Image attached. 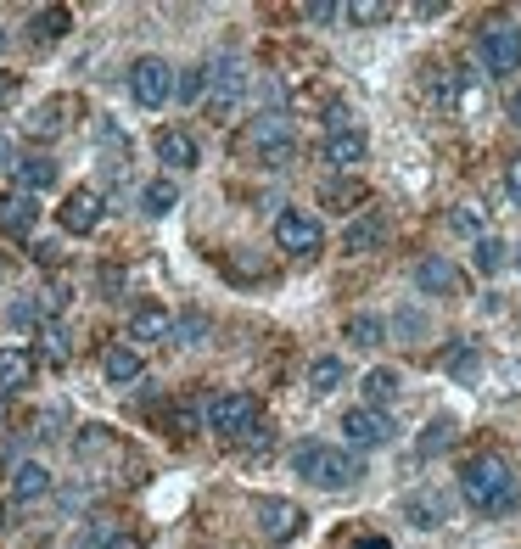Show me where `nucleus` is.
<instances>
[{"label": "nucleus", "instance_id": "nucleus-1", "mask_svg": "<svg viewBox=\"0 0 521 549\" xmlns=\"http://www.w3.org/2000/svg\"><path fill=\"white\" fill-rule=\"evenodd\" d=\"M460 499L477 516H505V510H516L521 488H516V471H510L499 454H477V460L460 465Z\"/></svg>", "mask_w": 521, "mask_h": 549}, {"label": "nucleus", "instance_id": "nucleus-2", "mask_svg": "<svg viewBox=\"0 0 521 549\" xmlns=\"http://www.w3.org/2000/svg\"><path fill=\"white\" fill-rule=\"evenodd\" d=\"M236 152L253 157V163H269V169H286V163L297 157V129L286 124V113H258V118L241 124Z\"/></svg>", "mask_w": 521, "mask_h": 549}, {"label": "nucleus", "instance_id": "nucleus-3", "mask_svg": "<svg viewBox=\"0 0 521 549\" xmlns=\"http://www.w3.org/2000/svg\"><path fill=\"white\" fill-rule=\"evenodd\" d=\"M292 471L309 482V488H320V493H342V488L359 482V460H353L348 449H331V443H297Z\"/></svg>", "mask_w": 521, "mask_h": 549}, {"label": "nucleus", "instance_id": "nucleus-4", "mask_svg": "<svg viewBox=\"0 0 521 549\" xmlns=\"http://www.w3.org/2000/svg\"><path fill=\"white\" fill-rule=\"evenodd\" d=\"M477 62L488 79H510V73L521 68V29L510 23V17H488L477 34Z\"/></svg>", "mask_w": 521, "mask_h": 549}, {"label": "nucleus", "instance_id": "nucleus-5", "mask_svg": "<svg viewBox=\"0 0 521 549\" xmlns=\"http://www.w3.org/2000/svg\"><path fill=\"white\" fill-rule=\"evenodd\" d=\"M258 421H264V409H258L253 393H213L208 404H202V426L219 432V437H230V443H241Z\"/></svg>", "mask_w": 521, "mask_h": 549}, {"label": "nucleus", "instance_id": "nucleus-6", "mask_svg": "<svg viewBox=\"0 0 521 549\" xmlns=\"http://www.w3.org/2000/svg\"><path fill=\"white\" fill-rule=\"evenodd\" d=\"M275 247H281L286 258H320L325 253V225L309 208H286L281 219H275Z\"/></svg>", "mask_w": 521, "mask_h": 549}, {"label": "nucleus", "instance_id": "nucleus-7", "mask_svg": "<svg viewBox=\"0 0 521 549\" xmlns=\"http://www.w3.org/2000/svg\"><path fill=\"white\" fill-rule=\"evenodd\" d=\"M129 96H135V107L157 113V107H163V101L174 96V62H163V57H141L135 68H129Z\"/></svg>", "mask_w": 521, "mask_h": 549}, {"label": "nucleus", "instance_id": "nucleus-8", "mask_svg": "<svg viewBox=\"0 0 521 549\" xmlns=\"http://www.w3.org/2000/svg\"><path fill=\"white\" fill-rule=\"evenodd\" d=\"M247 85H253V73L241 57H225L208 68V107L213 113H236L241 101H247Z\"/></svg>", "mask_w": 521, "mask_h": 549}, {"label": "nucleus", "instance_id": "nucleus-9", "mask_svg": "<svg viewBox=\"0 0 521 549\" xmlns=\"http://www.w3.org/2000/svg\"><path fill=\"white\" fill-rule=\"evenodd\" d=\"M342 437H348L353 449H387L393 443V421H387V409H348L342 415Z\"/></svg>", "mask_w": 521, "mask_h": 549}, {"label": "nucleus", "instance_id": "nucleus-10", "mask_svg": "<svg viewBox=\"0 0 521 549\" xmlns=\"http://www.w3.org/2000/svg\"><path fill=\"white\" fill-rule=\"evenodd\" d=\"M258 533L269 538V544H286V538L303 533V505H292V499H258Z\"/></svg>", "mask_w": 521, "mask_h": 549}, {"label": "nucleus", "instance_id": "nucleus-11", "mask_svg": "<svg viewBox=\"0 0 521 549\" xmlns=\"http://www.w3.org/2000/svg\"><path fill=\"white\" fill-rule=\"evenodd\" d=\"M415 286H421L426 297H460L465 275H460V264H449L443 253H426L421 264H415Z\"/></svg>", "mask_w": 521, "mask_h": 549}, {"label": "nucleus", "instance_id": "nucleus-12", "mask_svg": "<svg viewBox=\"0 0 521 549\" xmlns=\"http://www.w3.org/2000/svg\"><path fill=\"white\" fill-rule=\"evenodd\" d=\"M73 107H79L73 96H51V101H40L23 124H29L34 141H57V135H68V129H73Z\"/></svg>", "mask_w": 521, "mask_h": 549}, {"label": "nucleus", "instance_id": "nucleus-13", "mask_svg": "<svg viewBox=\"0 0 521 549\" xmlns=\"http://www.w3.org/2000/svg\"><path fill=\"white\" fill-rule=\"evenodd\" d=\"M101 213H107L101 191H73V197L62 202V230H68V236H90V230L101 225Z\"/></svg>", "mask_w": 521, "mask_h": 549}, {"label": "nucleus", "instance_id": "nucleus-14", "mask_svg": "<svg viewBox=\"0 0 521 549\" xmlns=\"http://www.w3.org/2000/svg\"><path fill=\"white\" fill-rule=\"evenodd\" d=\"M152 152L169 163V169H197L202 163V152H197V141H191V129H157L152 135Z\"/></svg>", "mask_w": 521, "mask_h": 549}, {"label": "nucleus", "instance_id": "nucleus-15", "mask_svg": "<svg viewBox=\"0 0 521 549\" xmlns=\"http://www.w3.org/2000/svg\"><path fill=\"white\" fill-rule=\"evenodd\" d=\"M129 342H169L174 337V314L163 303H141V309L129 314Z\"/></svg>", "mask_w": 521, "mask_h": 549}, {"label": "nucleus", "instance_id": "nucleus-16", "mask_svg": "<svg viewBox=\"0 0 521 549\" xmlns=\"http://www.w3.org/2000/svg\"><path fill=\"white\" fill-rule=\"evenodd\" d=\"M365 157H370L365 129H337V135H325V163H331V169H359Z\"/></svg>", "mask_w": 521, "mask_h": 549}, {"label": "nucleus", "instance_id": "nucleus-17", "mask_svg": "<svg viewBox=\"0 0 521 549\" xmlns=\"http://www.w3.org/2000/svg\"><path fill=\"white\" fill-rule=\"evenodd\" d=\"M12 180L23 197H34V191H51L57 185V163L45 152H29V157H12Z\"/></svg>", "mask_w": 521, "mask_h": 549}, {"label": "nucleus", "instance_id": "nucleus-18", "mask_svg": "<svg viewBox=\"0 0 521 549\" xmlns=\"http://www.w3.org/2000/svg\"><path fill=\"white\" fill-rule=\"evenodd\" d=\"M101 376L113 381V387H135V381L146 376V365L129 342H113V348H101Z\"/></svg>", "mask_w": 521, "mask_h": 549}, {"label": "nucleus", "instance_id": "nucleus-19", "mask_svg": "<svg viewBox=\"0 0 521 549\" xmlns=\"http://www.w3.org/2000/svg\"><path fill=\"white\" fill-rule=\"evenodd\" d=\"M6 488H12L17 505H34V499H45V493H51V471H45L40 460H17Z\"/></svg>", "mask_w": 521, "mask_h": 549}, {"label": "nucleus", "instance_id": "nucleus-20", "mask_svg": "<svg viewBox=\"0 0 521 549\" xmlns=\"http://www.w3.org/2000/svg\"><path fill=\"white\" fill-rule=\"evenodd\" d=\"M34 219H40V202L23 197V191H6L0 197V236H29Z\"/></svg>", "mask_w": 521, "mask_h": 549}, {"label": "nucleus", "instance_id": "nucleus-21", "mask_svg": "<svg viewBox=\"0 0 521 549\" xmlns=\"http://www.w3.org/2000/svg\"><path fill=\"white\" fill-rule=\"evenodd\" d=\"M34 353L29 348H0V393H23L34 381Z\"/></svg>", "mask_w": 521, "mask_h": 549}, {"label": "nucleus", "instance_id": "nucleus-22", "mask_svg": "<svg viewBox=\"0 0 521 549\" xmlns=\"http://www.w3.org/2000/svg\"><path fill=\"white\" fill-rule=\"evenodd\" d=\"M381 241H387V219H381V213H359V219L342 230V247H348V253H376Z\"/></svg>", "mask_w": 521, "mask_h": 549}, {"label": "nucleus", "instance_id": "nucleus-23", "mask_svg": "<svg viewBox=\"0 0 521 549\" xmlns=\"http://www.w3.org/2000/svg\"><path fill=\"white\" fill-rule=\"evenodd\" d=\"M342 381H348V365H342L337 353H320V359L309 365V393H314V398H331Z\"/></svg>", "mask_w": 521, "mask_h": 549}, {"label": "nucleus", "instance_id": "nucleus-24", "mask_svg": "<svg viewBox=\"0 0 521 549\" xmlns=\"http://www.w3.org/2000/svg\"><path fill=\"white\" fill-rule=\"evenodd\" d=\"M68 365L73 359V337H68V325H57V320H45L40 325V353H34V365Z\"/></svg>", "mask_w": 521, "mask_h": 549}, {"label": "nucleus", "instance_id": "nucleus-25", "mask_svg": "<svg viewBox=\"0 0 521 549\" xmlns=\"http://www.w3.org/2000/svg\"><path fill=\"white\" fill-rule=\"evenodd\" d=\"M342 337L353 342V348H381V342H387V320H381V314H348V325H342Z\"/></svg>", "mask_w": 521, "mask_h": 549}, {"label": "nucleus", "instance_id": "nucleus-26", "mask_svg": "<svg viewBox=\"0 0 521 549\" xmlns=\"http://www.w3.org/2000/svg\"><path fill=\"white\" fill-rule=\"evenodd\" d=\"M68 29H73V12H68V6H45V12H34V17H29V34H34L40 45L62 40Z\"/></svg>", "mask_w": 521, "mask_h": 549}, {"label": "nucleus", "instance_id": "nucleus-27", "mask_svg": "<svg viewBox=\"0 0 521 549\" xmlns=\"http://www.w3.org/2000/svg\"><path fill=\"white\" fill-rule=\"evenodd\" d=\"M359 387H365V409H387V404L398 398V370L376 365L365 381H359Z\"/></svg>", "mask_w": 521, "mask_h": 549}, {"label": "nucleus", "instance_id": "nucleus-28", "mask_svg": "<svg viewBox=\"0 0 521 549\" xmlns=\"http://www.w3.org/2000/svg\"><path fill=\"white\" fill-rule=\"evenodd\" d=\"M320 197H325V208H337V213H353L359 202H370V191L359 180H325L320 185Z\"/></svg>", "mask_w": 521, "mask_h": 549}, {"label": "nucleus", "instance_id": "nucleus-29", "mask_svg": "<svg viewBox=\"0 0 521 549\" xmlns=\"http://www.w3.org/2000/svg\"><path fill=\"white\" fill-rule=\"evenodd\" d=\"M404 516L415 521V527H426V533H432L437 521H443V499H437V493H409V499H404Z\"/></svg>", "mask_w": 521, "mask_h": 549}, {"label": "nucleus", "instance_id": "nucleus-30", "mask_svg": "<svg viewBox=\"0 0 521 549\" xmlns=\"http://www.w3.org/2000/svg\"><path fill=\"white\" fill-rule=\"evenodd\" d=\"M174 202H180V191H174V180H152V185H146V191H141V208L152 213V219H163V213H169Z\"/></svg>", "mask_w": 521, "mask_h": 549}, {"label": "nucleus", "instance_id": "nucleus-31", "mask_svg": "<svg viewBox=\"0 0 521 549\" xmlns=\"http://www.w3.org/2000/svg\"><path fill=\"white\" fill-rule=\"evenodd\" d=\"M449 443H454V421H449V415H437V421H432V426H426V432H421V443H415V454H443V449H449Z\"/></svg>", "mask_w": 521, "mask_h": 549}, {"label": "nucleus", "instance_id": "nucleus-32", "mask_svg": "<svg viewBox=\"0 0 521 549\" xmlns=\"http://www.w3.org/2000/svg\"><path fill=\"white\" fill-rule=\"evenodd\" d=\"M471 258H477L482 275H499V269H505V241H499V236H477V253H471Z\"/></svg>", "mask_w": 521, "mask_h": 549}, {"label": "nucleus", "instance_id": "nucleus-33", "mask_svg": "<svg viewBox=\"0 0 521 549\" xmlns=\"http://www.w3.org/2000/svg\"><path fill=\"white\" fill-rule=\"evenodd\" d=\"M163 426H169V432H197V426H202V409H197V404H185V398H180V404H169V409H163Z\"/></svg>", "mask_w": 521, "mask_h": 549}, {"label": "nucleus", "instance_id": "nucleus-34", "mask_svg": "<svg viewBox=\"0 0 521 549\" xmlns=\"http://www.w3.org/2000/svg\"><path fill=\"white\" fill-rule=\"evenodd\" d=\"M342 17H348V23H381V17H393V6H381V0H353V6H342Z\"/></svg>", "mask_w": 521, "mask_h": 549}, {"label": "nucleus", "instance_id": "nucleus-35", "mask_svg": "<svg viewBox=\"0 0 521 549\" xmlns=\"http://www.w3.org/2000/svg\"><path fill=\"white\" fill-rule=\"evenodd\" d=\"M443 365H449V376H471V370H477V348H471V342H454V348L443 353Z\"/></svg>", "mask_w": 521, "mask_h": 549}, {"label": "nucleus", "instance_id": "nucleus-36", "mask_svg": "<svg viewBox=\"0 0 521 549\" xmlns=\"http://www.w3.org/2000/svg\"><path fill=\"white\" fill-rule=\"evenodd\" d=\"M113 538H118V527H113L107 516H96V521L85 527V538H79V549H107Z\"/></svg>", "mask_w": 521, "mask_h": 549}, {"label": "nucleus", "instance_id": "nucleus-37", "mask_svg": "<svg viewBox=\"0 0 521 549\" xmlns=\"http://www.w3.org/2000/svg\"><path fill=\"white\" fill-rule=\"evenodd\" d=\"M449 230H465V236H482V213H477V208H454V213H449Z\"/></svg>", "mask_w": 521, "mask_h": 549}, {"label": "nucleus", "instance_id": "nucleus-38", "mask_svg": "<svg viewBox=\"0 0 521 549\" xmlns=\"http://www.w3.org/2000/svg\"><path fill=\"white\" fill-rule=\"evenodd\" d=\"M303 17H309V23H337L342 6H337V0H309V6H303Z\"/></svg>", "mask_w": 521, "mask_h": 549}, {"label": "nucleus", "instance_id": "nucleus-39", "mask_svg": "<svg viewBox=\"0 0 521 549\" xmlns=\"http://www.w3.org/2000/svg\"><path fill=\"white\" fill-rule=\"evenodd\" d=\"M398 331H404V342H415V337H426V314H415V309H404V314H398Z\"/></svg>", "mask_w": 521, "mask_h": 549}, {"label": "nucleus", "instance_id": "nucleus-40", "mask_svg": "<svg viewBox=\"0 0 521 549\" xmlns=\"http://www.w3.org/2000/svg\"><path fill=\"white\" fill-rule=\"evenodd\" d=\"M202 90H208V68H191L185 73V85H180V96L191 101V96H202Z\"/></svg>", "mask_w": 521, "mask_h": 549}, {"label": "nucleus", "instance_id": "nucleus-41", "mask_svg": "<svg viewBox=\"0 0 521 549\" xmlns=\"http://www.w3.org/2000/svg\"><path fill=\"white\" fill-rule=\"evenodd\" d=\"M17 90H23V85H17V73H0V113L17 101Z\"/></svg>", "mask_w": 521, "mask_h": 549}, {"label": "nucleus", "instance_id": "nucleus-42", "mask_svg": "<svg viewBox=\"0 0 521 549\" xmlns=\"http://www.w3.org/2000/svg\"><path fill=\"white\" fill-rule=\"evenodd\" d=\"M353 549H393V538H381V533H365V538H353Z\"/></svg>", "mask_w": 521, "mask_h": 549}, {"label": "nucleus", "instance_id": "nucleus-43", "mask_svg": "<svg viewBox=\"0 0 521 549\" xmlns=\"http://www.w3.org/2000/svg\"><path fill=\"white\" fill-rule=\"evenodd\" d=\"M505 191H510V197L521 202V157H516V163H510V174H505Z\"/></svg>", "mask_w": 521, "mask_h": 549}, {"label": "nucleus", "instance_id": "nucleus-44", "mask_svg": "<svg viewBox=\"0 0 521 549\" xmlns=\"http://www.w3.org/2000/svg\"><path fill=\"white\" fill-rule=\"evenodd\" d=\"M107 549H146V544H141V538H129V533H118V538H113V544H107Z\"/></svg>", "mask_w": 521, "mask_h": 549}, {"label": "nucleus", "instance_id": "nucleus-45", "mask_svg": "<svg viewBox=\"0 0 521 549\" xmlns=\"http://www.w3.org/2000/svg\"><path fill=\"white\" fill-rule=\"evenodd\" d=\"M505 113H510V124L521 129V90H516V96H510V107H505Z\"/></svg>", "mask_w": 521, "mask_h": 549}, {"label": "nucleus", "instance_id": "nucleus-46", "mask_svg": "<svg viewBox=\"0 0 521 549\" xmlns=\"http://www.w3.org/2000/svg\"><path fill=\"white\" fill-rule=\"evenodd\" d=\"M0 163H12V157H6V141H0Z\"/></svg>", "mask_w": 521, "mask_h": 549}, {"label": "nucleus", "instance_id": "nucleus-47", "mask_svg": "<svg viewBox=\"0 0 521 549\" xmlns=\"http://www.w3.org/2000/svg\"><path fill=\"white\" fill-rule=\"evenodd\" d=\"M516 269H521V241H516Z\"/></svg>", "mask_w": 521, "mask_h": 549}, {"label": "nucleus", "instance_id": "nucleus-48", "mask_svg": "<svg viewBox=\"0 0 521 549\" xmlns=\"http://www.w3.org/2000/svg\"><path fill=\"white\" fill-rule=\"evenodd\" d=\"M0 415H6V393H0Z\"/></svg>", "mask_w": 521, "mask_h": 549}]
</instances>
